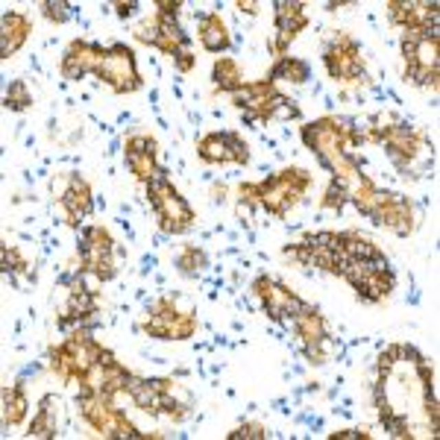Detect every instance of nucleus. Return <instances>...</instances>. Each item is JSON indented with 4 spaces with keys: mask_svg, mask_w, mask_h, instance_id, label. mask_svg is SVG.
Here are the masks:
<instances>
[{
    "mask_svg": "<svg viewBox=\"0 0 440 440\" xmlns=\"http://www.w3.org/2000/svg\"><path fill=\"white\" fill-rule=\"evenodd\" d=\"M97 76L112 85L118 94L135 91V88L141 85V76L135 74V56H132V50L124 47V44H115V47L106 53V62H103V68Z\"/></svg>",
    "mask_w": 440,
    "mask_h": 440,
    "instance_id": "nucleus-1",
    "label": "nucleus"
},
{
    "mask_svg": "<svg viewBox=\"0 0 440 440\" xmlns=\"http://www.w3.org/2000/svg\"><path fill=\"white\" fill-rule=\"evenodd\" d=\"M156 214H159V223H162L164 232H173V235H179V232H185V229H191V223H194V212H191L188 203H185L176 191H170V194L156 206Z\"/></svg>",
    "mask_w": 440,
    "mask_h": 440,
    "instance_id": "nucleus-2",
    "label": "nucleus"
},
{
    "mask_svg": "<svg viewBox=\"0 0 440 440\" xmlns=\"http://www.w3.org/2000/svg\"><path fill=\"white\" fill-rule=\"evenodd\" d=\"M308 24V18L302 12V3H276V27H279V41L276 50L285 53L288 41H294V36Z\"/></svg>",
    "mask_w": 440,
    "mask_h": 440,
    "instance_id": "nucleus-3",
    "label": "nucleus"
},
{
    "mask_svg": "<svg viewBox=\"0 0 440 440\" xmlns=\"http://www.w3.org/2000/svg\"><path fill=\"white\" fill-rule=\"evenodd\" d=\"M27 32H30V18L27 15H21V12L3 15V41H0V53H3V59H9L21 44L27 41Z\"/></svg>",
    "mask_w": 440,
    "mask_h": 440,
    "instance_id": "nucleus-4",
    "label": "nucleus"
},
{
    "mask_svg": "<svg viewBox=\"0 0 440 440\" xmlns=\"http://www.w3.org/2000/svg\"><path fill=\"white\" fill-rule=\"evenodd\" d=\"M200 41H203V47L212 53H220L229 47V32L223 27V21H220V15L212 12V15L200 18Z\"/></svg>",
    "mask_w": 440,
    "mask_h": 440,
    "instance_id": "nucleus-5",
    "label": "nucleus"
},
{
    "mask_svg": "<svg viewBox=\"0 0 440 440\" xmlns=\"http://www.w3.org/2000/svg\"><path fill=\"white\" fill-rule=\"evenodd\" d=\"M390 288H393V273L384 267V270H373L370 276L358 285V296L361 300H367V302H379V300H384V296L390 294Z\"/></svg>",
    "mask_w": 440,
    "mask_h": 440,
    "instance_id": "nucleus-6",
    "label": "nucleus"
},
{
    "mask_svg": "<svg viewBox=\"0 0 440 440\" xmlns=\"http://www.w3.org/2000/svg\"><path fill=\"white\" fill-rule=\"evenodd\" d=\"M106 53L109 50H103L100 44H85V41H74L68 47V56H74L76 62H80L85 74H100L103 62H106Z\"/></svg>",
    "mask_w": 440,
    "mask_h": 440,
    "instance_id": "nucleus-7",
    "label": "nucleus"
},
{
    "mask_svg": "<svg viewBox=\"0 0 440 440\" xmlns=\"http://www.w3.org/2000/svg\"><path fill=\"white\" fill-rule=\"evenodd\" d=\"M294 326H296V335H300L305 344H317V340H326V323L317 311H305V314H296L294 317Z\"/></svg>",
    "mask_w": 440,
    "mask_h": 440,
    "instance_id": "nucleus-8",
    "label": "nucleus"
},
{
    "mask_svg": "<svg viewBox=\"0 0 440 440\" xmlns=\"http://www.w3.org/2000/svg\"><path fill=\"white\" fill-rule=\"evenodd\" d=\"M68 212H74V214H88L91 212V191H88V185L80 179V176H74V182H71V191L62 197L59 200Z\"/></svg>",
    "mask_w": 440,
    "mask_h": 440,
    "instance_id": "nucleus-9",
    "label": "nucleus"
},
{
    "mask_svg": "<svg viewBox=\"0 0 440 440\" xmlns=\"http://www.w3.org/2000/svg\"><path fill=\"white\" fill-rule=\"evenodd\" d=\"M27 414V399L18 388H6L3 390V423L6 426H18Z\"/></svg>",
    "mask_w": 440,
    "mask_h": 440,
    "instance_id": "nucleus-10",
    "label": "nucleus"
},
{
    "mask_svg": "<svg viewBox=\"0 0 440 440\" xmlns=\"http://www.w3.org/2000/svg\"><path fill=\"white\" fill-rule=\"evenodd\" d=\"M241 82L244 80H241V71L232 59H220L214 65V85L220 88V91H238Z\"/></svg>",
    "mask_w": 440,
    "mask_h": 440,
    "instance_id": "nucleus-11",
    "label": "nucleus"
},
{
    "mask_svg": "<svg viewBox=\"0 0 440 440\" xmlns=\"http://www.w3.org/2000/svg\"><path fill=\"white\" fill-rule=\"evenodd\" d=\"M197 150H200V159H206V162H229V147H226V138L220 135V132L206 135Z\"/></svg>",
    "mask_w": 440,
    "mask_h": 440,
    "instance_id": "nucleus-12",
    "label": "nucleus"
},
{
    "mask_svg": "<svg viewBox=\"0 0 440 440\" xmlns=\"http://www.w3.org/2000/svg\"><path fill=\"white\" fill-rule=\"evenodd\" d=\"M273 80H291V82H305L308 80V65L300 59L282 56L279 65L273 68Z\"/></svg>",
    "mask_w": 440,
    "mask_h": 440,
    "instance_id": "nucleus-13",
    "label": "nucleus"
},
{
    "mask_svg": "<svg viewBox=\"0 0 440 440\" xmlns=\"http://www.w3.org/2000/svg\"><path fill=\"white\" fill-rule=\"evenodd\" d=\"M126 162H129L132 173H135L141 182H150L153 176H156V162H153L150 153H129L126 150Z\"/></svg>",
    "mask_w": 440,
    "mask_h": 440,
    "instance_id": "nucleus-14",
    "label": "nucleus"
},
{
    "mask_svg": "<svg viewBox=\"0 0 440 440\" xmlns=\"http://www.w3.org/2000/svg\"><path fill=\"white\" fill-rule=\"evenodd\" d=\"M97 311V300H94V294L91 291H71V314L76 317H88V314H94Z\"/></svg>",
    "mask_w": 440,
    "mask_h": 440,
    "instance_id": "nucleus-15",
    "label": "nucleus"
},
{
    "mask_svg": "<svg viewBox=\"0 0 440 440\" xmlns=\"http://www.w3.org/2000/svg\"><path fill=\"white\" fill-rule=\"evenodd\" d=\"M176 267H179L185 276H194L200 267H206V256L197 247H185V252L179 256V261H176Z\"/></svg>",
    "mask_w": 440,
    "mask_h": 440,
    "instance_id": "nucleus-16",
    "label": "nucleus"
},
{
    "mask_svg": "<svg viewBox=\"0 0 440 440\" xmlns=\"http://www.w3.org/2000/svg\"><path fill=\"white\" fill-rule=\"evenodd\" d=\"M194 329H197V323H194L191 314H176L173 320H170V335H168V340H185V338H191Z\"/></svg>",
    "mask_w": 440,
    "mask_h": 440,
    "instance_id": "nucleus-17",
    "label": "nucleus"
},
{
    "mask_svg": "<svg viewBox=\"0 0 440 440\" xmlns=\"http://www.w3.org/2000/svg\"><path fill=\"white\" fill-rule=\"evenodd\" d=\"M226 138V147H229V162H238V164H247L250 162V147L241 141L235 132H223Z\"/></svg>",
    "mask_w": 440,
    "mask_h": 440,
    "instance_id": "nucleus-18",
    "label": "nucleus"
},
{
    "mask_svg": "<svg viewBox=\"0 0 440 440\" xmlns=\"http://www.w3.org/2000/svg\"><path fill=\"white\" fill-rule=\"evenodd\" d=\"M30 106V91L24 82H12L6 91V109H15V112H21V109Z\"/></svg>",
    "mask_w": 440,
    "mask_h": 440,
    "instance_id": "nucleus-19",
    "label": "nucleus"
},
{
    "mask_svg": "<svg viewBox=\"0 0 440 440\" xmlns=\"http://www.w3.org/2000/svg\"><path fill=\"white\" fill-rule=\"evenodd\" d=\"M411 12H414V3H402V0H393L388 3V15L393 24H399L405 30H411Z\"/></svg>",
    "mask_w": 440,
    "mask_h": 440,
    "instance_id": "nucleus-20",
    "label": "nucleus"
},
{
    "mask_svg": "<svg viewBox=\"0 0 440 440\" xmlns=\"http://www.w3.org/2000/svg\"><path fill=\"white\" fill-rule=\"evenodd\" d=\"M41 12H44V18L56 21V24H65V21H68V3H56V0H44V3H41Z\"/></svg>",
    "mask_w": 440,
    "mask_h": 440,
    "instance_id": "nucleus-21",
    "label": "nucleus"
},
{
    "mask_svg": "<svg viewBox=\"0 0 440 440\" xmlns=\"http://www.w3.org/2000/svg\"><path fill=\"white\" fill-rule=\"evenodd\" d=\"M344 203H346V191L340 188V182L335 179L332 185H329V191H326V197H323V206H326V208H340V206H344Z\"/></svg>",
    "mask_w": 440,
    "mask_h": 440,
    "instance_id": "nucleus-22",
    "label": "nucleus"
},
{
    "mask_svg": "<svg viewBox=\"0 0 440 440\" xmlns=\"http://www.w3.org/2000/svg\"><path fill=\"white\" fill-rule=\"evenodd\" d=\"M126 150L129 153H156V141L153 138H147V135H132L129 141H126Z\"/></svg>",
    "mask_w": 440,
    "mask_h": 440,
    "instance_id": "nucleus-23",
    "label": "nucleus"
},
{
    "mask_svg": "<svg viewBox=\"0 0 440 440\" xmlns=\"http://www.w3.org/2000/svg\"><path fill=\"white\" fill-rule=\"evenodd\" d=\"M241 203L244 206H261V185H241Z\"/></svg>",
    "mask_w": 440,
    "mask_h": 440,
    "instance_id": "nucleus-24",
    "label": "nucleus"
},
{
    "mask_svg": "<svg viewBox=\"0 0 440 440\" xmlns=\"http://www.w3.org/2000/svg\"><path fill=\"white\" fill-rule=\"evenodd\" d=\"M62 74L68 76V80H80V76H85V71H82V65L76 62L74 56H68V53H65V59H62Z\"/></svg>",
    "mask_w": 440,
    "mask_h": 440,
    "instance_id": "nucleus-25",
    "label": "nucleus"
},
{
    "mask_svg": "<svg viewBox=\"0 0 440 440\" xmlns=\"http://www.w3.org/2000/svg\"><path fill=\"white\" fill-rule=\"evenodd\" d=\"M229 437H232V440H241V437H250V440H261V437H264V428H261L258 423H250V426H241L238 432H232Z\"/></svg>",
    "mask_w": 440,
    "mask_h": 440,
    "instance_id": "nucleus-26",
    "label": "nucleus"
},
{
    "mask_svg": "<svg viewBox=\"0 0 440 440\" xmlns=\"http://www.w3.org/2000/svg\"><path fill=\"white\" fill-rule=\"evenodd\" d=\"M396 358H399V346H388L382 352V358H379V373H390L393 364H396Z\"/></svg>",
    "mask_w": 440,
    "mask_h": 440,
    "instance_id": "nucleus-27",
    "label": "nucleus"
},
{
    "mask_svg": "<svg viewBox=\"0 0 440 440\" xmlns=\"http://www.w3.org/2000/svg\"><path fill=\"white\" fill-rule=\"evenodd\" d=\"M135 38L138 41H147V44H156L159 41V27L156 24H144L135 30Z\"/></svg>",
    "mask_w": 440,
    "mask_h": 440,
    "instance_id": "nucleus-28",
    "label": "nucleus"
},
{
    "mask_svg": "<svg viewBox=\"0 0 440 440\" xmlns=\"http://www.w3.org/2000/svg\"><path fill=\"white\" fill-rule=\"evenodd\" d=\"M173 62H176V68H179L182 74H185V71H191V68H194V56H191V53H188V50H179V56H176Z\"/></svg>",
    "mask_w": 440,
    "mask_h": 440,
    "instance_id": "nucleus-29",
    "label": "nucleus"
},
{
    "mask_svg": "<svg viewBox=\"0 0 440 440\" xmlns=\"http://www.w3.org/2000/svg\"><path fill=\"white\" fill-rule=\"evenodd\" d=\"M238 9H244V12H250V15H256L258 9H261V3H256V0H247V3H244V0H241V3H238Z\"/></svg>",
    "mask_w": 440,
    "mask_h": 440,
    "instance_id": "nucleus-30",
    "label": "nucleus"
},
{
    "mask_svg": "<svg viewBox=\"0 0 440 440\" xmlns=\"http://www.w3.org/2000/svg\"><path fill=\"white\" fill-rule=\"evenodd\" d=\"M115 9H118V15H120V18H129V15H132V9H135V3H115Z\"/></svg>",
    "mask_w": 440,
    "mask_h": 440,
    "instance_id": "nucleus-31",
    "label": "nucleus"
}]
</instances>
